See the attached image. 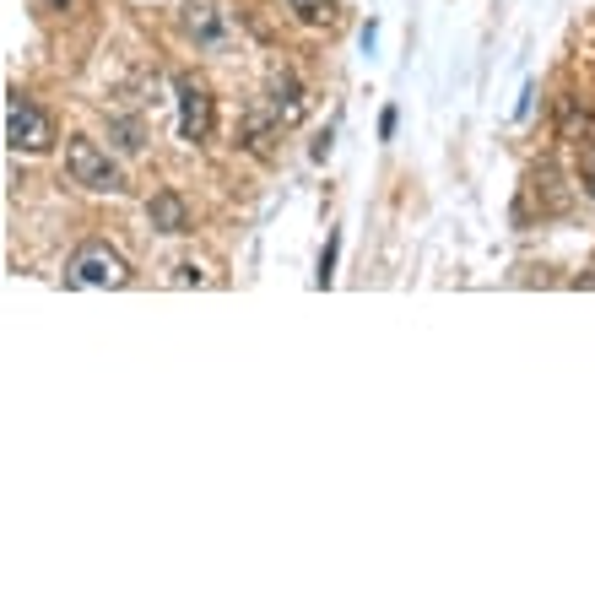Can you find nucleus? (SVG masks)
<instances>
[{"label":"nucleus","mask_w":595,"mask_h":595,"mask_svg":"<svg viewBox=\"0 0 595 595\" xmlns=\"http://www.w3.org/2000/svg\"><path fill=\"white\" fill-rule=\"evenodd\" d=\"M65 174L82 184V190L125 195V174H119V163L98 147V141H87V136H71V141H65Z\"/></svg>","instance_id":"obj_1"},{"label":"nucleus","mask_w":595,"mask_h":595,"mask_svg":"<svg viewBox=\"0 0 595 595\" xmlns=\"http://www.w3.org/2000/svg\"><path fill=\"white\" fill-rule=\"evenodd\" d=\"M6 147L11 152H49L55 147V125H49V114L38 109L22 87L6 92Z\"/></svg>","instance_id":"obj_2"},{"label":"nucleus","mask_w":595,"mask_h":595,"mask_svg":"<svg viewBox=\"0 0 595 595\" xmlns=\"http://www.w3.org/2000/svg\"><path fill=\"white\" fill-rule=\"evenodd\" d=\"M65 282L71 287H125L130 282V266H125V255L119 249H109V244H82L71 255V266H65Z\"/></svg>","instance_id":"obj_3"},{"label":"nucleus","mask_w":595,"mask_h":595,"mask_svg":"<svg viewBox=\"0 0 595 595\" xmlns=\"http://www.w3.org/2000/svg\"><path fill=\"white\" fill-rule=\"evenodd\" d=\"M174 92H179V136L184 141H206L211 136V92L201 82H190V76H179Z\"/></svg>","instance_id":"obj_4"},{"label":"nucleus","mask_w":595,"mask_h":595,"mask_svg":"<svg viewBox=\"0 0 595 595\" xmlns=\"http://www.w3.org/2000/svg\"><path fill=\"white\" fill-rule=\"evenodd\" d=\"M147 217H152V228H157V233H168V238L190 233V206H184L174 190H157L152 201H147Z\"/></svg>","instance_id":"obj_5"},{"label":"nucleus","mask_w":595,"mask_h":595,"mask_svg":"<svg viewBox=\"0 0 595 595\" xmlns=\"http://www.w3.org/2000/svg\"><path fill=\"white\" fill-rule=\"evenodd\" d=\"M303 109H309V103H303V87L293 82V76H276V82H271V114H276V125H298Z\"/></svg>","instance_id":"obj_6"},{"label":"nucleus","mask_w":595,"mask_h":595,"mask_svg":"<svg viewBox=\"0 0 595 595\" xmlns=\"http://www.w3.org/2000/svg\"><path fill=\"white\" fill-rule=\"evenodd\" d=\"M109 141L119 152H141L147 147V130H141V119H130V114H109Z\"/></svg>","instance_id":"obj_7"},{"label":"nucleus","mask_w":595,"mask_h":595,"mask_svg":"<svg viewBox=\"0 0 595 595\" xmlns=\"http://www.w3.org/2000/svg\"><path fill=\"white\" fill-rule=\"evenodd\" d=\"M287 6H293L298 22H309V28H320V22L336 17V0H287Z\"/></svg>","instance_id":"obj_8"},{"label":"nucleus","mask_w":595,"mask_h":595,"mask_svg":"<svg viewBox=\"0 0 595 595\" xmlns=\"http://www.w3.org/2000/svg\"><path fill=\"white\" fill-rule=\"evenodd\" d=\"M190 33L201 38V44H217V38H222V22L211 17L206 6H190Z\"/></svg>","instance_id":"obj_9"},{"label":"nucleus","mask_w":595,"mask_h":595,"mask_svg":"<svg viewBox=\"0 0 595 595\" xmlns=\"http://www.w3.org/2000/svg\"><path fill=\"white\" fill-rule=\"evenodd\" d=\"M190 282H195V287L206 282V276H201V266H179V287H190Z\"/></svg>","instance_id":"obj_10"},{"label":"nucleus","mask_w":595,"mask_h":595,"mask_svg":"<svg viewBox=\"0 0 595 595\" xmlns=\"http://www.w3.org/2000/svg\"><path fill=\"white\" fill-rule=\"evenodd\" d=\"M44 6H49V11H71V0H44Z\"/></svg>","instance_id":"obj_11"}]
</instances>
